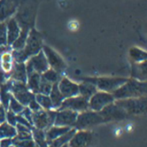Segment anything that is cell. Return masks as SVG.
<instances>
[{
  "label": "cell",
  "mask_w": 147,
  "mask_h": 147,
  "mask_svg": "<svg viewBox=\"0 0 147 147\" xmlns=\"http://www.w3.org/2000/svg\"><path fill=\"white\" fill-rule=\"evenodd\" d=\"M37 3L35 0H20L19 6L16 11L14 18L17 20L20 27H35L36 19Z\"/></svg>",
  "instance_id": "cell-2"
},
{
  "label": "cell",
  "mask_w": 147,
  "mask_h": 147,
  "mask_svg": "<svg viewBox=\"0 0 147 147\" xmlns=\"http://www.w3.org/2000/svg\"><path fill=\"white\" fill-rule=\"evenodd\" d=\"M112 94L115 100L147 96V81H138L132 78H128L127 81Z\"/></svg>",
  "instance_id": "cell-3"
},
{
  "label": "cell",
  "mask_w": 147,
  "mask_h": 147,
  "mask_svg": "<svg viewBox=\"0 0 147 147\" xmlns=\"http://www.w3.org/2000/svg\"><path fill=\"white\" fill-rule=\"evenodd\" d=\"M52 86H53V84H51L50 82L46 81V80L43 79V78L41 77L38 93H40V94H44V95H49L51 89H52Z\"/></svg>",
  "instance_id": "cell-35"
},
{
  "label": "cell",
  "mask_w": 147,
  "mask_h": 147,
  "mask_svg": "<svg viewBox=\"0 0 147 147\" xmlns=\"http://www.w3.org/2000/svg\"><path fill=\"white\" fill-rule=\"evenodd\" d=\"M0 105H2V104H1V103H0Z\"/></svg>",
  "instance_id": "cell-42"
},
{
  "label": "cell",
  "mask_w": 147,
  "mask_h": 147,
  "mask_svg": "<svg viewBox=\"0 0 147 147\" xmlns=\"http://www.w3.org/2000/svg\"><path fill=\"white\" fill-rule=\"evenodd\" d=\"M59 91L61 92L62 96L65 98H69L72 96H76L79 93V88H78V83L74 82L73 80L69 79L68 77L62 76L61 79L59 80L58 83Z\"/></svg>",
  "instance_id": "cell-17"
},
{
  "label": "cell",
  "mask_w": 147,
  "mask_h": 147,
  "mask_svg": "<svg viewBox=\"0 0 147 147\" xmlns=\"http://www.w3.org/2000/svg\"><path fill=\"white\" fill-rule=\"evenodd\" d=\"M78 113L68 109H58L55 114L54 124L56 126H64V127L74 128Z\"/></svg>",
  "instance_id": "cell-15"
},
{
  "label": "cell",
  "mask_w": 147,
  "mask_h": 147,
  "mask_svg": "<svg viewBox=\"0 0 147 147\" xmlns=\"http://www.w3.org/2000/svg\"><path fill=\"white\" fill-rule=\"evenodd\" d=\"M62 147H68V145H67V144H65V145H64V146H62Z\"/></svg>",
  "instance_id": "cell-41"
},
{
  "label": "cell",
  "mask_w": 147,
  "mask_h": 147,
  "mask_svg": "<svg viewBox=\"0 0 147 147\" xmlns=\"http://www.w3.org/2000/svg\"><path fill=\"white\" fill-rule=\"evenodd\" d=\"M24 105H22L21 103L19 102V101L17 100V99H15L13 96H11V98H10V101H9V105H8V110L12 111V112H14L15 114H19V113H21V111L24 109Z\"/></svg>",
  "instance_id": "cell-33"
},
{
  "label": "cell",
  "mask_w": 147,
  "mask_h": 147,
  "mask_svg": "<svg viewBox=\"0 0 147 147\" xmlns=\"http://www.w3.org/2000/svg\"><path fill=\"white\" fill-rule=\"evenodd\" d=\"M41 74L36 72H31L27 74V80H26V85L28 89L34 94H37L39 91V85H40Z\"/></svg>",
  "instance_id": "cell-26"
},
{
  "label": "cell",
  "mask_w": 147,
  "mask_h": 147,
  "mask_svg": "<svg viewBox=\"0 0 147 147\" xmlns=\"http://www.w3.org/2000/svg\"><path fill=\"white\" fill-rule=\"evenodd\" d=\"M43 36L35 27L31 28L28 34L27 40L23 49L19 51H12V55L15 62H25L31 56L37 54L42 50L43 47Z\"/></svg>",
  "instance_id": "cell-1"
},
{
  "label": "cell",
  "mask_w": 147,
  "mask_h": 147,
  "mask_svg": "<svg viewBox=\"0 0 147 147\" xmlns=\"http://www.w3.org/2000/svg\"><path fill=\"white\" fill-rule=\"evenodd\" d=\"M11 145H13L12 138H3L0 140V147H10Z\"/></svg>",
  "instance_id": "cell-39"
},
{
  "label": "cell",
  "mask_w": 147,
  "mask_h": 147,
  "mask_svg": "<svg viewBox=\"0 0 147 147\" xmlns=\"http://www.w3.org/2000/svg\"><path fill=\"white\" fill-rule=\"evenodd\" d=\"M78 88H79L78 95L84 97L87 100L97 91V88L94 84H92L91 82L85 81V80H82L80 83H78Z\"/></svg>",
  "instance_id": "cell-23"
},
{
  "label": "cell",
  "mask_w": 147,
  "mask_h": 147,
  "mask_svg": "<svg viewBox=\"0 0 147 147\" xmlns=\"http://www.w3.org/2000/svg\"><path fill=\"white\" fill-rule=\"evenodd\" d=\"M35 99L38 102V104L41 106V108L44 109V110H51V109H53V105L49 95L37 93V94H35Z\"/></svg>",
  "instance_id": "cell-32"
},
{
  "label": "cell",
  "mask_w": 147,
  "mask_h": 147,
  "mask_svg": "<svg viewBox=\"0 0 147 147\" xmlns=\"http://www.w3.org/2000/svg\"><path fill=\"white\" fill-rule=\"evenodd\" d=\"M82 80L91 82L96 86L97 90L113 93L120 86H122L128 78L119 76H98V77H84Z\"/></svg>",
  "instance_id": "cell-5"
},
{
  "label": "cell",
  "mask_w": 147,
  "mask_h": 147,
  "mask_svg": "<svg viewBox=\"0 0 147 147\" xmlns=\"http://www.w3.org/2000/svg\"><path fill=\"white\" fill-rule=\"evenodd\" d=\"M12 94L10 92L9 85H8V82H4L3 84L0 85V103L2 104V106L7 110L8 105H9V101L11 98Z\"/></svg>",
  "instance_id": "cell-29"
},
{
  "label": "cell",
  "mask_w": 147,
  "mask_h": 147,
  "mask_svg": "<svg viewBox=\"0 0 147 147\" xmlns=\"http://www.w3.org/2000/svg\"><path fill=\"white\" fill-rule=\"evenodd\" d=\"M14 63L15 61H14L11 49L0 53V68L3 71V73L7 76L8 79H9V74L12 71Z\"/></svg>",
  "instance_id": "cell-20"
},
{
  "label": "cell",
  "mask_w": 147,
  "mask_h": 147,
  "mask_svg": "<svg viewBox=\"0 0 147 147\" xmlns=\"http://www.w3.org/2000/svg\"><path fill=\"white\" fill-rule=\"evenodd\" d=\"M49 97H50V100H51V102H52L53 109L57 110L60 107V105H61L62 101L64 100V97L62 96L61 92L59 91L58 84L57 83L53 84L52 89H51L50 93H49Z\"/></svg>",
  "instance_id": "cell-27"
},
{
  "label": "cell",
  "mask_w": 147,
  "mask_h": 147,
  "mask_svg": "<svg viewBox=\"0 0 147 147\" xmlns=\"http://www.w3.org/2000/svg\"><path fill=\"white\" fill-rule=\"evenodd\" d=\"M42 51L47 59L49 68L55 70V71L62 75V73L67 68V64H66L65 60L62 58V56L57 51H55L53 48L49 47L48 45H43Z\"/></svg>",
  "instance_id": "cell-10"
},
{
  "label": "cell",
  "mask_w": 147,
  "mask_h": 147,
  "mask_svg": "<svg viewBox=\"0 0 147 147\" xmlns=\"http://www.w3.org/2000/svg\"><path fill=\"white\" fill-rule=\"evenodd\" d=\"M99 113L103 117L105 123L112 121H120V120H124L129 117L115 101L104 107L102 110L99 111Z\"/></svg>",
  "instance_id": "cell-12"
},
{
  "label": "cell",
  "mask_w": 147,
  "mask_h": 147,
  "mask_svg": "<svg viewBox=\"0 0 147 147\" xmlns=\"http://www.w3.org/2000/svg\"><path fill=\"white\" fill-rule=\"evenodd\" d=\"M28 107L30 108V110L32 111V112H35V111H38V110H40V109H42L41 108V106L38 104V102L36 101V99H35V97L32 99V100L29 102V104L27 105Z\"/></svg>",
  "instance_id": "cell-38"
},
{
  "label": "cell",
  "mask_w": 147,
  "mask_h": 147,
  "mask_svg": "<svg viewBox=\"0 0 147 147\" xmlns=\"http://www.w3.org/2000/svg\"><path fill=\"white\" fill-rule=\"evenodd\" d=\"M104 123L105 121L100 113L88 109L83 112L78 113L74 128L76 130H90L94 126Z\"/></svg>",
  "instance_id": "cell-6"
},
{
  "label": "cell",
  "mask_w": 147,
  "mask_h": 147,
  "mask_svg": "<svg viewBox=\"0 0 147 147\" xmlns=\"http://www.w3.org/2000/svg\"><path fill=\"white\" fill-rule=\"evenodd\" d=\"M7 82L8 85H9V89L12 96L15 99H17L24 106H27L30 101L35 97V94L28 89L26 83L14 81V80L11 79H8Z\"/></svg>",
  "instance_id": "cell-7"
},
{
  "label": "cell",
  "mask_w": 147,
  "mask_h": 147,
  "mask_svg": "<svg viewBox=\"0 0 147 147\" xmlns=\"http://www.w3.org/2000/svg\"><path fill=\"white\" fill-rule=\"evenodd\" d=\"M24 63H25L27 74L31 73V72H36V73L42 74L43 72L46 71L49 68L48 62H47V59L42 50L37 53V54L31 56L30 58H28Z\"/></svg>",
  "instance_id": "cell-11"
},
{
  "label": "cell",
  "mask_w": 147,
  "mask_h": 147,
  "mask_svg": "<svg viewBox=\"0 0 147 147\" xmlns=\"http://www.w3.org/2000/svg\"><path fill=\"white\" fill-rule=\"evenodd\" d=\"M55 114L56 110L51 109V110H44L40 109L38 111H35L32 113V125L34 128L41 130H47L49 127L54 124Z\"/></svg>",
  "instance_id": "cell-8"
},
{
  "label": "cell",
  "mask_w": 147,
  "mask_h": 147,
  "mask_svg": "<svg viewBox=\"0 0 147 147\" xmlns=\"http://www.w3.org/2000/svg\"><path fill=\"white\" fill-rule=\"evenodd\" d=\"M7 45V28L6 22H0V48L6 47Z\"/></svg>",
  "instance_id": "cell-34"
},
{
  "label": "cell",
  "mask_w": 147,
  "mask_h": 147,
  "mask_svg": "<svg viewBox=\"0 0 147 147\" xmlns=\"http://www.w3.org/2000/svg\"><path fill=\"white\" fill-rule=\"evenodd\" d=\"M32 139L38 147H47L48 143L45 138V131L33 127L32 129Z\"/></svg>",
  "instance_id": "cell-30"
},
{
  "label": "cell",
  "mask_w": 147,
  "mask_h": 147,
  "mask_svg": "<svg viewBox=\"0 0 147 147\" xmlns=\"http://www.w3.org/2000/svg\"><path fill=\"white\" fill-rule=\"evenodd\" d=\"M29 31H30V28H28V27L21 28L19 36L17 37V39H16L11 44V46H10L12 51H19V50H21V49H23L24 45H25V43H26V40H27Z\"/></svg>",
  "instance_id": "cell-25"
},
{
  "label": "cell",
  "mask_w": 147,
  "mask_h": 147,
  "mask_svg": "<svg viewBox=\"0 0 147 147\" xmlns=\"http://www.w3.org/2000/svg\"><path fill=\"white\" fill-rule=\"evenodd\" d=\"M76 129L75 128H71L69 131H67L65 134H63L62 136H60L57 139L51 141L50 143H48L47 147H62L65 144H67L69 142V140L71 139V137L73 136V134L75 133Z\"/></svg>",
  "instance_id": "cell-28"
},
{
  "label": "cell",
  "mask_w": 147,
  "mask_h": 147,
  "mask_svg": "<svg viewBox=\"0 0 147 147\" xmlns=\"http://www.w3.org/2000/svg\"><path fill=\"white\" fill-rule=\"evenodd\" d=\"M32 111L30 110V108L28 106H25L24 107V109L21 111V113H19V114H21L22 116L25 118L27 121H29L31 124H32Z\"/></svg>",
  "instance_id": "cell-37"
},
{
  "label": "cell",
  "mask_w": 147,
  "mask_h": 147,
  "mask_svg": "<svg viewBox=\"0 0 147 147\" xmlns=\"http://www.w3.org/2000/svg\"><path fill=\"white\" fill-rule=\"evenodd\" d=\"M9 79L26 83L27 71H26L25 63H23V62H15L13 68H12V71L9 74Z\"/></svg>",
  "instance_id": "cell-21"
},
{
  "label": "cell",
  "mask_w": 147,
  "mask_h": 147,
  "mask_svg": "<svg viewBox=\"0 0 147 147\" xmlns=\"http://www.w3.org/2000/svg\"><path fill=\"white\" fill-rule=\"evenodd\" d=\"M115 102L125 111L129 117L147 115V96L120 99L115 100Z\"/></svg>",
  "instance_id": "cell-4"
},
{
  "label": "cell",
  "mask_w": 147,
  "mask_h": 147,
  "mask_svg": "<svg viewBox=\"0 0 147 147\" xmlns=\"http://www.w3.org/2000/svg\"><path fill=\"white\" fill-rule=\"evenodd\" d=\"M93 137L91 130H76L67 145L68 147H90Z\"/></svg>",
  "instance_id": "cell-14"
},
{
  "label": "cell",
  "mask_w": 147,
  "mask_h": 147,
  "mask_svg": "<svg viewBox=\"0 0 147 147\" xmlns=\"http://www.w3.org/2000/svg\"><path fill=\"white\" fill-rule=\"evenodd\" d=\"M16 115L14 112H12V111L10 110H6V116H5V121L7 122L8 124H10V125L12 126H15L16 124H17V122H16Z\"/></svg>",
  "instance_id": "cell-36"
},
{
  "label": "cell",
  "mask_w": 147,
  "mask_h": 147,
  "mask_svg": "<svg viewBox=\"0 0 147 147\" xmlns=\"http://www.w3.org/2000/svg\"><path fill=\"white\" fill-rule=\"evenodd\" d=\"M41 77L46 80V81L50 82L51 84H55V83H58L59 80L61 79L62 75L59 74L58 72H56L55 70L51 69V68H48L46 71H44L41 74Z\"/></svg>",
  "instance_id": "cell-31"
},
{
  "label": "cell",
  "mask_w": 147,
  "mask_h": 147,
  "mask_svg": "<svg viewBox=\"0 0 147 147\" xmlns=\"http://www.w3.org/2000/svg\"><path fill=\"white\" fill-rule=\"evenodd\" d=\"M20 0H0V22H5L15 15Z\"/></svg>",
  "instance_id": "cell-16"
},
{
  "label": "cell",
  "mask_w": 147,
  "mask_h": 147,
  "mask_svg": "<svg viewBox=\"0 0 147 147\" xmlns=\"http://www.w3.org/2000/svg\"><path fill=\"white\" fill-rule=\"evenodd\" d=\"M115 101V98L112 93L105 92V91L97 90L90 98L88 99V108L92 111H99L102 110L107 105L111 104Z\"/></svg>",
  "instance_id": "cell-9"
},
{
  "label": "cell",
  "mask_w": 147,
  "mask_h": 147,
  "mask_svg": "<svg viewBox=\"0 0 147 147\" xmlns=\"http://www.w3.org/2000/svg\"><path fill=\"white\" fill-rule=\"evenodd\" d=\"M138 81H147V60L131 63L130 77Z\"/></svg>",
  "instance_id": "cell-18"
},
{
  "label": "cell",
  "mask_w": 147,
  "mask_h": 147,
  "mask_svg": "<svg viewBox=\"0 0 147 147\" xmlns=\"http://www.w3.org/2000/svg\"><path fill=\"white\" fill-rule=\"evenodd\" d=\"M58 109H68V110L75 111L77 113L88 110V100L80 95L72 96L69 98H65L62 101L61 105ZM57 109V110H58Z\"/></svg>",
  "instance_id": "cell-13"
},
{
  "label": "cell",
  "mask_w": 147,
  "mask_h": 147,
  "mask_svg": "<svg viewBox=\"0 0 147 147\" xmlns=\"http://www.w3.org/2000/svg\"><path fill=\"white\" fill-rule=\"evenodd\" d=\"M5 116H6V109L2 105H0V123L5 121Z\"/></svg>",
  "instance_id": "cell-40"
},
{
  "label": "cell",
  "mask_w": 147,
  "mask_h": 147,
  "mask_svg": "<svg viewBox=\"0 0 147 147\" xmlns=\"http://www.w3.org/2000/svg\"><path fill=\"white\" fill-rule=\"evenodd\" d=\"M5 22H6V28H7V45L10 47L12 43L19 36L21 27L18 24L17 20L14 18V16L9 18L8 20H6Z\"/></svg>",
  "instance_id": "cell-19"
},
{
  "label": "cell",
  "mask_w": 147,
  "mask_h": 147,
  "mask_svg": "<svg viewBox=\"0 0 147 147\" xmlns=\"http://www.w3.org/2000/svg\"><path fill=\"white\" fill-rule=\"evenodd\" d=\"M128 56H129L131 63L141 62L144 61V60H147V51L138 46H133L128 51Z\"/></svg>",
  "instance_id": "cell-24"
},
{
  "label": "cell",
  "mask_w": 147,
  "mask_h": 147,
  "mask_svg": "<svg viewBox=\"0 0 147 147\" xmlns=\"http://www.w3.org/2000/svg\"><path fill=\"white\" fill-rule=\"evenodd\" d=\"M71 129L70 127H64V126H56L52 125L47 130H45V138H46L47 143H50L51 141L57 139L60 136L65 134L67 131Z\"/></svg>",
  "instance_id": "cell-22"
}]
</instances>
